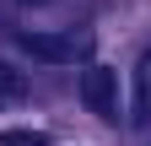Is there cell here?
<instances>
[{"label":"cell","instance_id":"obj_1","mask_svg":"<svg viewBox=\"0 0 151 146\" xmlns=\"http://www.w3.org/2000/svg\"><path fill=\"white\" fill-rule=\"evenodd\" d=\"M81 103L92 108V114H119V76H113L108 65H92V70H81Z\"/></svg>","mask_w":151,"mask_h":146},{"label":"cell","instance_id":"obj_2","mask_svg":"<svg viewBox=\"0 0 151 146\" xmlns=\"http://www.w3.org/2000/svg\"><path fill=\"white\" fill-rule=\"evenodd\" d=\"M22 54H32V60H54V65H65V60H81V49L86 38H65V33H22Z\"/></svg>","mask_w":151,"mask_h":146},{"label":"cell","instance_id":"obj_3","mask_svg":"<svg viewBox=\"0 0 151 146\" xmlns=\"http://www.w3.org/2000/svg\"><path fill=\"white\" fill-rule=\"evenodd\" d=\"M135 119L151 124V49L140 54V65H135Z\"/></svg>","mask_w":151,"mask_h":146},{"label":"cell","instance_id":"obj_4","mask_svg":"<svg viewBox=\"0 0 151 146\" xmlns=\"http://www.w3.org/2000/svg\"><path fill=\"white\" fill-rule=\"evenodd\" d=\"M6 146H43V135H32V130H11Z\"/></svg>","mask_w":151,"mask_h":146},{"label":"cell","instance_id":"obj_5","mask_svg":"<svg viewBox=\"0 0 151 146\" xmlns=\"http://www.w3.org/2000/svg\"><path fill=\"white\" fill-rule=\"evenodd\" d=\"M27 6H43V0H27Z\"/></svg>","mask_w":151,"mask_h":146}]
</instances>
